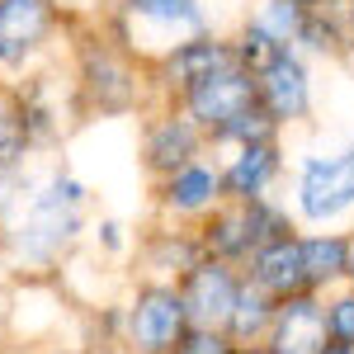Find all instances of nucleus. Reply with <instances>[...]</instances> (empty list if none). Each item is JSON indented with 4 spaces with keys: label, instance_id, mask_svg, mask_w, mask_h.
<instances>
[{
    "label": "nucleus",
    "instance_id": "f257e3e1",
    "mask_svg": "<svg viewBox=\"0 0 354 354\" xmlns=\"http://www.w3.org/2000/svg\"><path fill=\"white\" fill-rule=\"evenodd\" d=\"M81 213H85V185L76 175H48L28 208L10 222V245L24 265H53L66 245L81 236Z\"/></svg>",
    "mask_w": 354,
    "mask_h": 354
},
{
    "label": "nucleus",
    "instance_id": "f03ea898",
    "mask_svg": "<svg viewBox=\"0 0 354 354\" xmlns=\"http://www.w3.org/2000/svg\"><path fill=\"white\" fill-rule=\"evenodd\" d=\"M123 330H128L133 354H170L180 345V335L189 330L180 288L175 283H147V288H137L133 307L123 317Z\"/></svg>",
    "mask_w": 354,
    "mask_h": 354
},
{
    "label": "nucleus",
    "instance_id": "7ed1b4c3",
    "mask_svg": "<svg viewBox=\"0 0 354 354\" xmlns=\"http://www.w3.org/2000/svg\"><path fill=\"white\" fill-rule=\"evenodd\" d=\"M354 208V147L335 156H307L298 175V213L307 222H330Z\"/></svg>",
    "mask_w": 354,
    "mask_h": 354
},
{
    "label": "nucleus",
    "instance_id": "20e7f679",
    "mask_svg": "<svg viewBox=\"0 0 354 354\" xmlns=\"http://www.w3.org/2000/svg\"><path fill=\"white\" fill-rule=\"evenodd\" d=\"M185 95V118H189L198 133H218L222 123H232L236 113H245L255 104V76L241 66H222L213 76L194 81Z\"/></svg>",
    "mask_w": 354,
    "mask_h": 354
},
{
    "label": "nucleus",
    "instance_id": "39448f33",
    "mask_svg": "<svg viewBox=\"0 0 354 354\" xmlns=\"http://www.w3.org/2000/svg\"><path fill=\"white\" fill-rule=\"evenodd\" d=\"M175 288H180V302H185V317H189L194 330H222L227 317H232V307H236L241 279L232 274V265L203 255L194 270H185V279Z\"/></svg>",
    "mask_w": 354,
    "mask_h": 354
},
{
    "label": "nucleus",
    "instance_id": "423d86ee",
    "mask_svg": "<svg viewBox=\"0 0 354 354\" xmlns=\"http://www.w3.org/2000/svg\"><path fill=\"white\" fill-rule=\"evenodd\" d=\"M81 85L100 113H128L137 104V71L128 66V57L113 53L104 38L81 53Z\"/></svg>",
    "mask_w": 354,
    "mask_h": 354
},
{
    "label": "nucleus",
    "instance_id": "0eeeda50",
    "mask_svg": "<svg viewBox=\"0 0 354 354\" xmlns=\"http://www.w3.org/2000/svg\"><path fill=\"white\" fill-rule=\"evenodd\" d=\"M255 104L270 113L279 128L307 118V109H312V81H307V66L288 48L255 76Z\"/></svg>",
    "mask_w": 354,
    "mask_h": 354
},
{
    "label": "nucleus",
    "instance_id": "6e6552de",
    "mask_svg": "<svg viewBox=\"0 0 354 354\" xmlns=\"http://www.w3.org/2000/svg\"><path fill=\"white\" fill-rule=\"evenodd\" d=\"M57 28L53 0H0V66H24Z\"/></svg>",
    "mask_w": 354,
    "mask_h": 354
},
{
    "label": "nucleus",
    "instance_id": "1a4fd4ad",
    "mask_svg": "<svg viewBox=\"0 0 354 354\" xmlns=\"http://www.w3.org/2000/svg\"><path fill=\"white\" fill-rule=\"evenodd\" d=\"M270 354H317L326 345V307L317 293H298V298L274 307V326L265 335Z\"/></svg>",
    "mask_w": 354,
    "mask_h": 354
},
{
    "label": "nucleus",
    "instance_id": "9d476101",
    "mask_svg": "<svg viewBox=\"0 0 354 354\" xmlns=\"http://www.w3.org/2000/svg\"><path fill=\"white\" fill-rule=\"evenodd\" d=\"M245 283H255V288L274 302H288V298H298V293H307L298 236L288 232V236H279V241L260 245V250L250 255V279H245Z\"/></svg>",
    "mask_w": 354,
    "mask_h": 354
},
{
    "label": "nucleus",
    "instance_id": "9b49d317",
    "mask_svg": "<svg viewBox=\"0 0 354 354\" xmlns=\"http://www.w3.org/2000/svg\"><path fill=\"white\" fill-rule=\"evenodd\" d=\"M198 142H203V133L194 128L185 113H165V118H156V123L147 128L142 161H147V170H151V175L170 180L175 170L194 165V156H198Z\"/></svg>",
    "mask_w": 354,
    "mask_h": 354
},
{
    "label": "nucleus",
    "instance_id": "f8f14e48",
    "mask_svg": "<svg viewBox=\"0 0 354 354\" xmlns=\"http://www.w3.org/2000/svg\"><path fill=\"white\" fill-rule=\"evenodd\" d=\"M222 66H236V57H232V43H222V38H208V33H194L185 43H175L161 62V76L175 90H189L194 81H203V76H213Z\"/></svg>",
    "mask_w": 354,
    "mask_h": 354
},
{
    "label": "nucleus",
    "instance_id": "ddd939ff",
    "mask_svg": "<svg viewBox=\"0 0 354 354\" xmlns=\"http://www.w3.org/2000/svg\"><path fill=\"white\" fill-rule=\"evenodd\" d=\"M274 175H279V147H274V142L236 147L232 165L218 170L222 198H232V203H255V198H265V189H270Z\"/></svg>",
    "mask_w": 354,
    "mask_h": 354
},
{
    "label": "nucleus",
    "instance_id": "4468645a",
    "mask_svg": "<svg viewBox=\"0 0 354 354\" xmlns=\"http://www.w3.org/2000/svg\"><path fill=\"white\" fill-rule=\"evenodd\" d=\"M222 198V185H218V170L213 165H185L175 170L170 180H161V203L170 213H208L213 203Z\"/></svg>",
    "mask_w": 354,
    "mask_h": 354
},
{
    "label": "nucleus",
    "instance_id": "2eb2a0df",
    "mask_svg": "<svg viewBox=\"0 0 354 354\" xmlns=\"http://www.w3.org/2000/svg\"><path fill=\"white\" fill-rule=\"evenodd\" d=\"M274 307H279V302L265 298L255 283H245V279H241V288H236V307H232V317H227L222 335H227L236 350L260 345V340L270 335V326H274Z\"/></svg>",
    "mask_w": 354,
    "mask_h": 354
},
{
    "label": "nucleus",
    "instance_id": "dca6fc26",
    "mask_svg": "<svg viewBox=\"0 0 354 354\" xmlns=\"http://www.w3.org/2000/svg\"><path fill=\"white\" fill-rule=\"evenodd\" d=\"M298 245H302V274H307V293L326 288L330 279H345V260H350V236L322 232V236H298Z\"/></svg>",
    "mask_w": 354,
    "mask_h": 354
},
{
    "label": "nucleus",
    "instance_id": "f3484780",
    "mask_svg": "<svg viewBox=\"0 0 354 354\" xmlns=\"http://www.w3.org/2000/svg\"><path fill=\"white\" fill-rule=\"evenodd\" d=\"M28 151H33V137H28V123H24V104L19 95H0V175H15L24 170Z\"/></svg>",
    "mask_w": 354,
    "mask_h": 354
},
{
    "label": "nucleus",
    "instance_id": "a211bd4d",
    "mask_svg": "<svg viewBox=\"0 0 354 354\" xmlns=\"http://www.w3.org/2000/svg\"><path fill=\"white\" fill-rule=\"evenodd\" d=\"M274 133H279V123H274L270 113L260 109V104H250L245 113H236L232 123H222L218 133H213V142H236V147H260V142H274Z\"/></svg>",
    "mask_w": 354,
    "mask_h": 354
},
{
    "label": "nucleus",
    "instance_id": "6ab92c4d",
    "mask_svg": "<svg viewBox=\"0 0 354 354\" xmlns=\"http://www.w3.org/2000/svg\"><path fill=\"white\" fill-rule=\"evenodd\" d=\"M128 15L151 19V24L203 28V10H198V0H128Z\"/></svg>",
    "mask_w": 354,
    "mask_h": 354
},
{
    "label": "nucleus",
    "instance_id": "aec40b11",
    "mask_svg": "<svg viewBox=\"0 0 354 354\" xmlns=\"http://www.w3.org/2000/svg\"><path fill=\"white\" fill-rule=\"evenodd\" d=\"M302 15H307V10H298L293 0H265V5H260V15H255L250 24L265 28L279 48H288V43L298 38V28H302Z\"/></svg>",
    "mask_w": 354,
    "mask_h": 354
},
{
    "label": "nucleus",
    "instance_id": "412c9836",
    "mask_svg": "<svg viewBox=\"0 0 354 354\" xmlns=\"http://www.w3.org/2000/svg\"><path fill=\"white\" fill-rule=\"evenodd\" d=\"M293 43H307L312 53H345V28H340V19H330L326 10H307Z\"/></svg>",
    "mask_w": 354,
    "mask_h": 354
},
{
    "label": "nucleus",
    "instance_id": "4be33fe9",
    "mask_svg": "<svg viewBox=\"0 0 354 354\" xmlns=\"http://www.w3.org/2000/svg\"><path fill=\"white\" fill-rule=\"evenodd\" d=\"M279 53H283V48L274 43L265 28H255V24H245V28H241V43L232 48L236 66H241V71H250V76H260V71H265V66H270Z\"/></svg>",
    "mask_w": 354,
    "mask_h": 354
},
{
    "label": "nucleus",
    "instance_id": "5701e85b",
    "mask_svg": "<svg viewBox=\"0 0 354 354\" xmlns=\"http://www.w3.org/2000/svg\"><path fill=\"white\" fill-rule=\"evenodd\" d=\"M326 340L354 350V288H350V293H340V298L326 307Z\"/></svg>",
    "mask_w": 354,
    "mask_h": 354
},
{
    "label": "nucleus",
    "instance_id": "b1692460",
    "mask_svg": "<svg viewBox=\"0 0 354 354\" xmlns=\"http://www.w3.org/2000/svg\"><path fill=\"white\" fill-rule=\"evenodd\" d=\"M170 354H241V350H236V345H232L222 330H194V326H189Z\"/></svg>",
    "mask_w": 354,
    "mask_h": 354
},
{
    "label": "nucleus",
    "instance_id": "393cba45",
    "mask_svg": "<svg viewBox=\"0 0 354 354\" xmlns=\"http://www.w3.org/2000/svg\"><path fill=\"white\" fill-rule=\"evenodd\" d=\"M118 232H123L118 222H104V227H100V236H104V245H109V250H118V245H123V236H118Z\"/></svg>",
    "mask_w": 354,
    "mask_h": 354
},
{
    "label": "nucleus",
    "instance_id": "a878e982",
    "mask_svg": "<svg viewBox=\"0 0 354 354\" xmlns=\"http://www.w3.org/2000/svg\"><path fill=\"white\" fill-rule=\"evenodd\" d=\"M293 5H298V10H326L330 0H293Z\"/></svg>",
    "mask_w": 354,
    "mask_h": 354
},
{
    "label": "nucleus",
    "instance_id": "bb28decb",
    "mask_svg": "<svg viewBox=\"0 0 354 354\" xmlns=\"http://www.w3.org/2000/svg\"><path fill=\"white\" fill-rule=\"evenodd\" d=\"M317 354H354V350H345V345H335V340H326V345H322Z\"/></svg>",
    "mask_w": 354,
    "mask_h": 354
},
{
    "label": "nucleus",
    "instance_id": "cd10ccee",
    "mask_svg": "<svg viewBox=\"0 0 354 354\" xmlns=\"http://www.w3.org/2000/svg\"><path fill=\"white\" fill-rule=\"evenodd\" d=\"M345 279L354 283V236H350V260H345Z\"/></svg>",
    "mask_w": 354,
    "mask_h": 354
},
{
    "label": "nucleus",
    "instance_id": "c85d7f7f",
    "mask_svg": "<svg viewBox=\"0 0 354 354\" xmlns=\"http://www.w3.org/2000/svg\"><path fill=\"white\" fill-rule=\"evenodd\" d=\"M241 354H270V350H265V345H250V350H241Z\"/></svg>",
    "mask_w": 354,
    "mask_h": 354
},
{
    "label": "nucleus",
    "instance_id": "c756f323",
    "mask_svg": "<svg viewBox=\"0 0 354 354\" xmlns=\"http://www.w3.org/2000/svg\"><path fill=\"white\" fill-rule=\"evenodd\" d=\"M350 24H354V0H350Z\"/></svg>",
    "mask_w": 354,
    "mask_h": 354
}]
</instances>
